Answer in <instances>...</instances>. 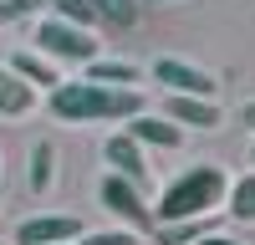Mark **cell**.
<instances>
[{
	"label": "cell",
	"mask_w": 255,
	"mask_h": 245,
	"mask_svg": "<svg viewBox=\"0 0 255 245\" xmlns=\"http://www.w3.org/2000/svg\"><path fill=\"white\" fill-rule=\"evenodd\" d=\"M46 108L56 122H72V128H92V122H128L148 113V102L138 87H108V82H56L46 92Z\"/></svg>",
	"instance_id": "6da1fadb"
},
{
	"label": "cell",
	"mask_w": 255,
	"mask_h": 245,
	"mask_svg": "<svg viewBox=\"0 0 255 245\" xmlns=\"http://www.w3.org/2000/svg\"><path fill=\"white\" fill-rule=\"evenodd\" d=\"M230 194V174L220 163H194L184 169L174 184H163V194L153 204V220L158 225H174V220H199V215H215Z\"/></svg>",
	"instance_id": "7a4b0ae2"
},
{
	"label": "cell",
	"mask_w": 255,
	"mask_h": 245,
	"mask_svg": "<svg viewBox=\"0 0 255 245\" xmlns=\"http://www.w3.org/2000/svg\"><path fill=\"white\" fill-rule=\"evenodd\" d=\"M36 51L46 61L87 67V61L97 56V36L82 31V26H72V20H61V15H46V20H36Z\"/></svg>",
	"instance_id": "3957f363"
},
{
	"label": "cell",
	"mask_w": 255,
	"mask_h": 245,
	"mask_svg": "<svg viewBox=\"0 0 255 245\" xmlns=\"http://www.w3.org/2000/svg\"><path fill=\"white\" fill-rule=\"evenodd\" d=\"M97 199H102V210H108L113 220H123V230H153V204H148V194L138 189V184H128L123 174H102L97 184Z\"/></svg>",
	"instance_id": "277c9868"
},
{
	"label": "cell",
	"mask_w": 255,
	"mask_h": 245,
	"mask_svg": "<svg viewBox=\"0 0 255 245\" xmlns=\"http://www.w3.org/2000/svg\"><path fill=\"white\" fill-rule=\"evenodd\" d=\"M102 158H108V174H123L128 184H138V189L148 194V179H153V174H148V148H143L128 128L102 143Z\"/></svg>",
	"instance_id": "5b68a950"
},
{
	"label": "cell",
	"mask_w": 255,
	"mask_h": 245,
	"mask_svg": "<svg viewBox=\"0 0 255 245\" xmlns=\"http://www.w3.org/2000/svg\"><path fill=\"white\" fill-rule=\"evenodd\" d=\"M153 82H163V92H189V97H215L220 92V82L209 72H199L194 61H179V56H158Z\"/></svg>",
	"instance_id": "8992f818"
},
{
	"label": "cell",
	"mask_w": 255,
	"mask_h": 245,
	"mask_svg": "<svg viewBox=\"0 0 255 245\" xmlns=\"http://www.w3.org/2000/svg\"><path fill=\"white\" fill-rule=\"evenodd\" d=\"M77 235H87L77 215H31L15 225V245H72Z\"/></svg>",
	"instance_id": "52a82bcc"
},
{
	"label": "cell",
	"mask_w": 255,
	"mask_h": 245,
	"mask_svg": "<svg viewBox=\"0 0 255 245\" xmlns=\"http://www.w3.org/2000/svg\"><path fill=\"white\" fill-rule=\"evenodd\" d=\"M163 118L179 122V128H220L225 122L215 97H189V92H168L163 97Z\"/></svg>",
	"instance_id": "ba28073f"
},
{
	"label": "cell",
	"mask_w": 255,
	"mask_h": 245,
	"mask_svg": "<svg viewBox=\"0 0 255 245\" xmlns=\"http://www.w3.org/2000/svg\"><path fill=\"white\" fill-rule=\"evenodd\" d=\"M128 133H133L143 148H163V153H174L179 143H184V128H179V122H168V118H158V113L128 118Z\"/></svg>",
	"instance_id": "9c48e42d"
},
{
	"label": "cell",
	"mask_w": 255,
	"mask_h": 245,
	"mask_svg": "<svg viewBox=\"0 0 255 245\" xmlns=\"http://www.w3.org/2000/svg\"><path fill=\"white\" fill-rule=\"evenodd\" d=\"M5 67H10V72H15L20 82H26V87H36V92H51L56 82H61V72H56V61H46L41 51H15V56L5 61Z\"/></svg>",
	"instance_id": "30bf717a"
},
{
	"label": "cell",
	"mask_w": 255,
	"mask_h": 245,
	"mask_svg": "<svg viewBox=\"0 0 255 245\" xmlns=\"http://www.w3.org/2000/svg\"><path fill=\"white\" fill-rule=\"evenodd\" d=\"M31 108H36V87H26V82L0 61V113L5 118H26Z\"/></svg>",
	"instance_id": "8fae6325"
},
{
	"label": "cell",
	"mask_w": 255,
	"mask_h": 245,
	"mask_svg": "<svg viewBox=\"0 0 255 245\" xmlns=\"http://www.w3.org/2000/svg\"><path fill=\"white\" fill-rule=\"evenodd\" d=\"M87 82H108V87H133V82H138V67H133V61H102V56H92V61H87Z\"/></svg>",
	"instance_id": "7c38bea8"
},
{
	"label": "cell",
	"mask_w": 255,
	"mask_h": 245,
	"mask_svg": "<svg viewBox=\"0 0 255 245\" xmlns=\"http://www.w3.org/2000/svg\"><path fill=\"white\" fill-rule=\"evenodd\" d=\"M158 230V245H194L199 235H209V215L199 220H174V225H153Z\"/></svg>",
	"instance_id": "4fadbf2b"
},
{
	"label": "cell",
	"mask_w": 255,
	"mask_h": 245,
	"mask_svg": "<svg viewBox=\"0 0 255 245\" xmlns=\"http://www.w3.org/2000/svg\"><path fill=\"white\" fill-rule=\"evenodd\" d=\"M51 184H56V148H51V143H36V148H31V189L46 194Z\"/></svg>",
	"instance_id": "5bb4252c"
},
{
	"label": "cell",
	"mask_w": 255,
	"mask_h": 245,
	"mask_svg": "<svg viewBox=\"0 0 255 245\" xmlns=\"http://www.w3.org/2000/svg\"><path fill=\"white\" fill-rule=\"evenodd\" d=\"M225 204H230V215H235V220H255V169H250L245 179H235V184H230Z\"/></svg>",
	"instance_id": "9a60e30c"
},
{
	"label": "cell",
	"mask_w": 255,
	"mask_h": 245,
	"mask_svg": "<svg viewBox=\"0 0 255 245\" xmlns=\"http://www.w3.org/2000/svg\"><path fill=\"white\" fill-rule=\"evenodd\" d=\"M51 5H56V15L61 20H72V26H82V31H92L97 26V10H92V0H51Z\"/></svg>",
	"instance_id": "2e32d148"
},
{
	"label": "cell",
	"mask_w": 255,
	"mask_h": 245,
	"mask_svg": "<svg viewBox=\"0 0 255 245\" xmlns=\"http://www.w3.org/2000/svg\"><path fill=\"white\" fill-rule=\"evenodd\" d=\"M51 0H0V26H20V20L41 15Z\"/></svg>",
	"instance_id": "e0dca14e"
},
{
	"label": "cell",
	"mask_w": 255,
	"mask_h": 245,
	"mask_svg": "<svg viewBox=\"0 0 255 245\" xmlns=\"http://www.w3.org/2000/svg\"><path fill=\"white\" fill-rule=\"evenodd\" d=\"M92 10L102 20H113V26H133L138 20V0H92Z\"/></svg>",
	"instance_id": "ac0fdd59"
},
{
	"label": "cell",
	"mask_w": 255,
	"mask_h": 245,
	"mask_svg": "<svg viewBox=\"0 0 255 245\" xmlns=\"http://www.w3.org/2000/svg\"><path fill=\"white\" fill-rule=\"evenodd\" d=\"M72 245H138V230H92V235H77Z\"/></svg>",
	"instance_id": "d6986e66"
},
{
	"label": "cell",
	"mask_w": 255,
	"mask_h": 245,
	"mask_svg": "<svg viewBox=\"0 0 255 245\" xmlns=\"http://www.w3.org/2000/svg\"><path fill=\"white\" fill-rule=\"evenodd\" d=\"M194 245H240V240H230V235H199Z\"/></svg>",
	"instance_id": "ffe728a7"
},
{
	"label": "cell",
	"mask_w": 255,
	"mask_h": 245,
	"mask_svg": "<svg viewBox=\"0 0 255 245\" xmlns=\"http://www.w3.org/2000/svg\"><path fill=\"white\" fill-rule=\"evenodd\" d=\"M240 122H245V128L255 133V102H245V108H240Z\"/></svg>",
	"instance_id": "44dd1931"
},
{
	"label": "cell",
	"mask_w": 255,
	"mask_h": 245,
	"mask_svg": "<svg viewBox=\"0 0 255 245\" xmlns=\"http://www.w3.org/2000/svg\"><path fill=\"white\" fill-rule=\"evenodd\" d=\"M250 163H255V143H250Z\"/></svg>",
	"instance_id": "7402d4cb"
},
{
	"label": "cell",
	"mask_w": 255,
	"mask_h": 245,
	"mask_svg": "<svg viewBox=\"0 0 255 245\" xmlns=\"http://www.w3.org/2000/svg\"><path fill=\"white\" fill-rule=\"evenodd\" d=\"M158 5H163V0H158Z\"/></svg>",
	"instance_id": "603a6c76"
}]
</instances>
